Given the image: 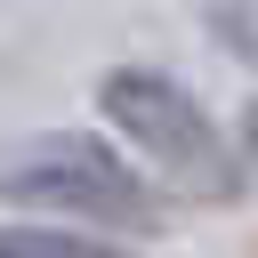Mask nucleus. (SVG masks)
I'll use <instances>...</instances> for the list:
<instances>
[{"label":"nucleus","mask_w":258,"mask_h":258,"mask_svg":"<svg viewBox=\"0 0 258 258\" xmlns=\"http://www.w3.org/2000/svg\"><path fill=\"white\" fill-rule=\"evenodd\" d=\"M97 121L113 129V145L153 177V194L169 202H242V145L234 129H218V113L161 64H113L97 73Z\"/></svg>","instance_id":"f257e3e1"},{"label":"nucleus","mask_w":258,"mask_h":258,"mask_svg":"<svg viewBox=\"0 0 258 258\" xmlns=\"http://www.w3.org/2000/svg\"><path fill=\"white\" fill-rule=\"evenodd\" d=\"M0 258H137V250H129V242H105V234H73V226L8 218V226H0Z\"/></svg>","instance_id":"7ed1b4c3"},{"label":"nucleus","mask_w":258,"mask_h":258,"mask_svg":"<svg viewBox=\"0 0 258 258\" xmlns=\"http://www.w3.org/2000/svg\"><path fill=\"white\" fill-rule=\"evenodd\" d=\"M0 202L32 226H73V234H105V242H153L169 226V202L153 194V177L97 129H56V137H32L24 153H8Z\"/></svg>","instance_id":"f03ea898"},{"label":"nucleus","mask_w":258,"mask_h":258,"mask_svg":"<svg viewBox=\"0 0 258 258\" xmlns=\"http://www.w3.org/2000/svg\"><path fill=\"white\" fill-rule=\"evenodd\" d=\"M234 145H242V161H250V169H258V97H250V105H242V137H234Z\"/></svg>","instance_id":"20e7f679"}]
</instances>
